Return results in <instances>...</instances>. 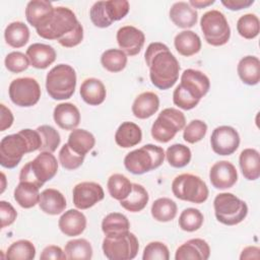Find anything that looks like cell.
Listing matches in <instances>:
<instances>
[{
    "mask_svg": "<svg viewBox=\"0 0 260 260\" xmlns=\"http://www.w3.org/2000/svg\"><path fill=\"white\" fill-rule=\"evenodd\" d=\"M144 59L149 67L150 81L155 87L166 90L177 82L180 64L167 45L159 42L149 44Z\"/></svg>",
    "mask_w": 260,
    "mask_h": 260,
    "instance_id": "1",
    "label": "cell"
},
{
    "mask_svg": "<svg viewBox=\"0 0 260 260\" xmlns=\"http://www.w3.org/2000/svg\"><path fill=\"white\" fill-rule=\"evenodd\" d=\"M42 139L37 130L22 129L17 133L6 135L0 141V165L14 169L25 153L40 150Z\"/></svg>",
    "mask_w": 260,
    "mask_h": 260,
    "instance_id": "2",
    "label": "cell"
},
{
    "mask_svg": "<svg viewBox=\"0 0 260 260\" xmlns=\"http://www.w3.org/2000/svg\"><path fill=\"white\" fill-rule=\"evenodd\" d=\"M210 88L209 78L201 71L186 69L181 75V82L173 92V102L183 110L195 108Z\"/></svg>",
    "mask_w": 260,
    "mask_h": 260,
    "instance_id": "3",
    "label": "cell"
},
{
    "mask_svg": "<svg viewBox=\"0 0 260 260\" xmlns=\"http://www.w3.org/2000/svg\"><path fill=\"white\" fill-rule=\"evenodd\" d=\"M58 172V162L52 152L41 151L31 161L25 164L19 173V182H30L41 188Z\"/></svg>",
    "mask_w": 260,
    "mask_h": 260,
    "instance_id": "4",
    "label": "cell"
},
{
    "mask_svg": "<svg viewBox=\"0 0 260 260\" xmlns=\"http://www.w3.org/2000/svg\"><path fill=\"white\" fill-rule=\"evenodd\" d=\"M165 156L162 147L149 143L127 153L124 158V166L130 173L142 175L161 166Z\"/></svg>",
    "mask_w": 260,
    "mask_h": 260,
    "instance_id": "5",
    "label": "cell"
},
{
    "mask_svg": "<svg viewBox=\"0 0 260 260\" xmlns=\"http://www.w3.org/2000/svg\"><path fill=\"white\" fill-rule=\"evenodd\" d=\"M76 87V73L68 64H58L47 74L46 89L53 100L70 99Z\"/></svg>",
    "mask_w": 260,
    "mask_h": 260,
    "instance_id": "6",
    "label": "cell"
},
{
    "mask_svg": "<svg viewBox=\"0 0 260 260\" xmlns=\"http://www.w3.org/2000/svg\"><path fill=\"white\" fill-rule=\"evenodd\" d=\"M78 20L75 13L68 7L54 8L52 15L42 25L36 28L37 34L46 40H60L74 29Z\"/></svg>",
    "mask_w": 260,
    "mask_h": 260,
    "instance_id": "7",
    "label": "cell"
},
{
    "mask_svg": "<svg viewBox=\"0 0 260 260\" xmlns=\"http://www.w3.org/2000/svg\"><path fill=\"white\" fill-rule=\"evenodd\" d=\"M216 219L225 225L242 222L248 214L247 203L233 193H219L213 200Z\"/></svg>",
    "mask_w": 260,
    "mask_h": 260,
    "instance_id": "8",
    "label": "cell"
},
{
    "mask_svg": "<svg viewBox=\"0 0 260 260\" xmlns=\"http://www.w3.org/2000/svg\"><path fill=\"white\" fill-rule=\"evenodd\" d=\"M172 192L180 200L200 204L208 198L206 183L198 176L184 173L177 176L172 182Z\"/></svg>",
    "mask_w": 260,
    "mask_h": 260,
    "instance_id": "9",
    "label": "cell"
},
{
    "mask_svg": "<svg viewBox=\"0 0 260 260\" xmlns=\"http://www.w3.org/2000/svg\"><path fill=\"white\" fill-rule=\"evenodd\" d=\"M102 249L104 255L110 260H131L138 253L139 242L131 232L106 236Z\"/></svg>",
    "mask_w": 260,
    "mask_h": 260,
    "instance_id": "10",
    "label": "cell"
},
{
    "mask_svg": "<svg viewBox=\"0 0 260 260\" xmlns=\"http://www.w3.org/2000/svg\"><path fill=\"white\" fill-rule=\"evenodd\" d=\"M200 27L207 44L219 47L231 38V27L222 12L216 9L206 11L200 19Z\"/></svg>",
    "mask_w": 260,
    "mask_h": 260,
    "instance_id": "11",
    "label": "cell"
},
{
    "mask_svg": "<svg viewBox=\"0 0 260 260\" xmlns=\"http://www.w3.org/2000/svg\"><path fill=\"white\" fill-rule=\"evenodd\" d=\"M185 126V115L175 108H167L158 114L156 120L153 122L151 126V136L158 142L167 143L172 140L179 131L183 130Z\"/></svg>",
    "mask_w": 260,
    "mask_h": 260,
    "instance_id": "12",
    "label": "cell"
},
{
    "mask_svg": "<svg viewBox=\"0 0 260 260\" xmlns=\"http://www.w3.org/2000/svg\"><path fill=\"white\" fill-rule=\"evenodd\" d=\"M129 12L127 0H108L94 2L89 11L91 22L101 28L110 26L114 21L124 18Z\"/></svg>",
    "mask_w": 260,
    "mask_h": 260,
    "instance_id": "13",
    "label": "cell"
},
{
    "mask_svg": "<svg viewBox=\"0 0 260 260\" xmlns=\"http://www.w3.org/2000/svg\"><path fill=\"white\" fill-rule=\"evenodd\" d=\"M9 98L18 107H32L41 98V87L32 77H19L13 79L8 88Z\"/></svg>",
    "mask_w": 260,
    "mask_h": 260,
    "instance_id": "14",
    "label": "cell"
},
{
    "mask_svg": "<svg viewBox=\"0 0 260 260\" xmlns=\"http://www.w3.org/2000/svg\"><path fill=\"white\" fill-rule=\"evenodd\" d=\"M212 150L218 155H231L240 145V135L232 126H218L210 136Z\"/></svg>",
    "mask_w": 260,
    "mask_h": 260,
    "instance_id": "15",
    "label": "cell"
},
{
    "mask_svg": "<svg viewBox=\"0 0 260 260\" xmlns=\"http://www.w3.org/2000/svg\"><path fill=\"white\" fill-rule=\"evenodd\" d=\"M73 203L78 209H88L105 197L103 187L95 182H81L72 191Z\"/></svg>",
    "mask_w": 260,
    "mask_h": 260,
    "instance_id": "16",
    "label": "cell"
},
{
    "mask_svg": "<svg viewBox=\"0 0 260 260\" xmlns=\"http://www.w3.org/2000/svg\"><path fill=\"white\" fill-rule=\"evenodd\" d=\"M116 39L120 49L129 56L137 55L141 51L145 42L143 31L133 25L120 27L117 31Z\"/></svg>",
    "mask_w": 260,
    "mask_h": 260,
    "instance_id": "17",
    "label": "cell"
},
{
    "mask_svg": "<svg viewBox=\"0 0 260 260\" xmlns=\"http://www.w3.org/2000/svg\"><path fill=\"white\" fill-rule=\"evenodd\" d=\"M209 180L215 189H229L238 181L237 169L228 160H219L211 167L209 171Z\"/></svg>",
    "mask_w": 260,
    "mask_h": 260,
    "instance_id": "18",
    "label": "cell"
},
{
    "mask_svg": "<svg viewBox=\"0 0 260 260\" xmlns=\"http://www.w3.org/2000/svg\"><path fill=\"white\" fill-rule=\"evenodd\" d=\"M210 256V247L203 239H191L176 250V260H207Z\"/></svg>",
    "mask_w": 260,
    "mask_h": 260,
    "instance_id": "19",
    "label": "cell"
},
{
    "mask_svg": "<svg viewBox=\"0 0 260 260\" xmlns=\"http://www.w3.org/2000/svg\"><path fill=\"white\" fill-rule=\"evenodd\" d=\"M32 67L37 69H46L56 60V51L52 46L35 43L26 49L25 54Z\"/></svg>",
    "mask_w": 260,
    "mask_h": 260,
    "instance_id": "20",
    "label": "cell"
},
{
    "mask_svg": "<svg viewBox=\"0 0 260 260\" xmlns=\"http://www.w3.org/2000/svg\"><path fill=\"white\" fill-rule=\"evenodd\" d=\"M58 226L67 237L79 236L86 228V217L77 209H69L60 216Z\"/></svg>",
    "mask_w": 260,
    "mask_h": 260,
    "instance_id": "21",
    "label": "cell"
},
{
    "mask_svg": "<svg viewBox=\"0 0 260 260\" xmlns=\"http://www.w3.org/2000/svg\"><path fill=\"white\" fill-rule=\"evenodd\" d=\"M53 118L61 129L74 130L79 125L80 112L71 103H61L55 107Z\"/></svg>",
    "mask_w": 260,
    "mask_h": 260,
    "instance_id": "22",
    "label": "cell"
},
{
    "mask_svg": "<svg viewBox=\"0 0 260 260\" xmlns=\"http://www.w3.org/2000/svg\"><path fill=\"white\" fill-rule=\"evenodd\" d=\"M171 20L181 28H189L196 24L198 13L188 2L179 1L172 5L170 9Z\"/></svg>",
    "mask_w": 260,
    "mask_h": 260,
    "instance_id": "23",
    "label": "cell"
},
{
    "mask_svg": "<svg viewBox=\"0 0 260 260\" xmlns=\"http://www.w3.org/2000/svg\"><path fill=\"white\" fill-rule=\"evenodd\" d=\"M159 108L158 95L152 91H144L136 96L132 104V113L138 119L153 116Z\"/></svg>",
    "mask_w": 260,
    "mask_h": 260,
    "instance_id": "24",
    "label": "cell"
},
{
    "mask_svg": "<svg viewBox=\"0 0 260 260\" xmlns=\"http://www.w3.org/2000/svg\"><path fill=\"white\" fill-rule=\"evenodd\" d=\"M54 8L52 3L46 0H31L25 7L27 22L35 28L46 22L52 15Z\"/></svg>",
    "mask_w": 260,
    "mask_h": 260,
    "instance_id": "25",
    "label": "cell"
},
{
    "mask_svg": "<svg viewBox=\"0 0 260 260\" xmlns=\"http://www.w3.org/2000/svg\"><path fill=\"white\" fill-rule=\"evenodd\" d=\"M39 206L45 213L57 215L65 210L67 203L64 195L59 190L48 188L41 192Z\"/></svg>",
    "mask_w": 260,
    "mask_h": 260,
    "instance_id": "26",
    "label": "cell"
},
{
    "mask_svg": "<svg viewBox=\"0 0 260 260\" xmlns=\"http://www.w3.org/2000/svg\"><path fill=\"white\" fill-rule=\"evenodd\" d=\"M80 96L89 106H99L104 103L107 90L104 83L98 78H86L80 85Z\"/></svg>",
    "mask_w": 260,
    "mask_h": 260,
    "instance_id": "27",
    "label": "cell"
},
{
    "mask_svg": "<svg viewBox=\"0 0 260 260\" xmlns=\"http://www.w3.org/2000/svg\"><path fill=\"white\" fill-rule=\"evenodd\" d=\"M142 140V131L140 127L133 122H123L115 133L116 143L123 148H129L137 145Z\"/></svg>",
    "mask_w": 260,
    "mask_h": 260,
    "instance_id": "28",
    "label": "cell"
},
{
    "mask_svg": "<svg viewBox=\"0 0 260 260\" xmlns=\"http://www.w3.org/2000/svg\"><path fill=\"white\" fill-rule=\"evenodd\" d=\"M239 165L245 179L255 181L260 177V156L258 150L245 148L240 153Z\"/></svg>",
    "mask_w": 260,
    "mask_h": 260,
    "instance_id": "29",
    "label": "cell"
},
{
    "mask_svg": "<svg viewBox=\"0 0 260 260\" xmlns=\"http://www.w3.org/2000/svg\"><path fill=\"white\" fill-rule=\"evenodd\" d=\"M241 80L248 85H255L260 81V61L256 56L242 58L237 66Z\"/></svg>",
    "mask_w": 260,
    "mask_h": 260,
    "instance_id": "30",
    "label": "cell"
},
{
    "mask_svg": "<svg viewBox=\"0 0 260 260\" xmlns=\"http://www.w3.org/2000/svg\"><path fill=\"white\" fill-rule=\"evenodd\" d=\"M174 45L180 55L190 57L200 51L201 40L196 32L187 29L176 35Z\"/></svg>",
    "mask_w": 260,
    "mask_h": 260,
    "instance_id": "31",
    "label": "cell"
},
{
    "mask_svg": "<svg viewBox=\"0 0 260 260\" xmlns=\"http://www.w3.org/2000/svg\"><path fill=\"white\" fill-rule=\"evenodd\" d=\"M39 189L30 182H19L13 192L14 200L22 208H31L39 204L41 196Z\"/></svg>",
    "mask_w": 260,
    "mask_h": 260,
    "instance_id": "32",
    "label": "cell"
},
{
    "mask_svg": "<svg viewBox=\"0 0 260 260\" xmlns=\"http://www.w3.org/2000/svg\"><path fill=\"white\" fill-rule=\"evenodd\" d=\"M67 144L78 154L85 155L95 144L94 136L87 130L74 129L68 136Z\"/></svg>",
    "mask_w": 260,
    "mask_h": 260,
    "instance_id": "33",
    "label": "cell"
},
{
    "mask_svg": "<svg viewBox=\"0 0 260 260\" xmlns=\"http://www.w3.org/2000/svg\"><path fill=\"white\" fill-rule=\"evenodd\" d=\"M149 200V195L146 189L137 183L132 184L131 193L123 200L120 205L130 212H139L145 208Z\"/></svg>",
    "mask_w": 260,
    "mask_h": 260,
    "instance_id": "34",
    "label": "cell"
},
{
    "mask_svg": "<svg viewBox=\"0 0 260 260\" xmlns=\"http://www.w3.org/2000/svg\"><path fill=\"white\" fill-rule=\"evenodd\" d=\"M6 44L12 48H21L29 40V29L22 21H13L9 23L4 30Z\"/></svg>",
    "mask_w": 260,
    "mask_h": 260,
    "instance_id": "35",
    "label": "cell"
},
{
    "mask_svg": "<svg viewBox=\"0 0 260 260\" xmlns=\"http://www.w3.org/2000/svg\"><path fill=\"white\" fill-rule=\"evenodd\" d=\"M177 204L168 197L156 199L151 205L152 217L160 222H168L173 220L177 215Z\"/></svg>",
    "mask_w": 260,
    "mask_h": 260,
    "instance_id": "36",
    "label": "cell"
},
{
    "mask_svg": "<svg viewBox=\"0 0 260 260\" xmlns=\"http://www.w3.org/2000/svg\"><path fill=\"white\" fill-rule=\"evenodd\" d=\"M109 194L116 200L125 199L132 191V183L122 174H113L107 182Z\"/></svg>",
    "mask_w": 260,
    "mask_h": 260,
    "instance_id": "37",
    "label": "cell"
},
{
    "mask_svg": "<svg viewBox=\"0 0 260 260\" xmlns=\"http://www.w3.org/2000/svg\"><path fill=\"white\" fill-rule=\"evenodd\" d=\"M130 222L126 215L119 212H111L102 221V231L106 236L128 232Z\"/></svg>",
    "mask_w": 260,
    "mask_h": 260,
    "instance_id": "38",
    "label": "cell"
},
{
    "mask_svg": "<svg viewBox=\"0 0 260 260\" xmlns=\"http://www.w3.org/2000/svg\"><path fill=\"white\" fill-rule=\"evenodd\" d=\"M64 252L67 259L89 260L92 257V247L85 239H73L66 243Z\"/></svg>",
    "mask_w": 260,
    "mask_h": 260,
    "instance_id": "39",
    "label": "cell"
},
{
    "mask_svg": "<svg viewBox=\"0 0 260 260\" xmlns=\"http://www.w3.org/2000/svg\"><path fill=\"white\" fill-rule=\"evenodd\" d=\"M101 63L110 72H120L127 65V55L121 49H109L102 54Z\"/></svg>",
    "mask_w": 260,
    "mask_h": 260,
    "instance_id": "40",
    "label": "cell"
},
{
    "mask_svg": "<svg viewBox=\"0 0 260 260\" xmlns=\"http://www.w3.org/2000/svg\"><path fill=\"white\" fill-rule=\"evenodd\" d=\"M191 150L182 143H175L167 148L166 157L169 165L173 168H184L191 160Z\"/></svg>",
    "mask_w": 260,
    "mask_h": 260,
    "instance_id": "41",
    "label": "cell"
},
{
    "mask_svg": "<svg viewBox=\"0 0 260 260\" xmlns=\"http://www.w3.org/2000/svg\"><path fill=\"white\" fill-rule=\"evenodd\" d=\"M36 257V247L28 240H18L12 243L6 252L9 260H32Z\"/></svg>",
    "mask_w": 260,
    "mask_h": 260,
    "instance_id": "42",
    "label": "cell"
},
{
    "mask_svg": "<svg viewBox=\"0 0 260 260\" xmlns=\"http://www.w3.org/2000/svg\"><path fill=\"white\" fill-rule=\"evenodd\" d=\"M237 30L239 35L247 40H252L259 35L260 21L256 14L246 13L237 21Z\"/></svg>",
    "mask_w": 260,
    "mask_h": 260,
    "instance_id": "43",
    "label": "cell"
},
{
    "mask_svg": "<svg viewBox=\"0 0 260 260\" xmlns=\"http://www.w3.org/2000/svg\"><path fill=\"white\" fill-rule=\"evenodd\" d=\"M204 221V216L197 208L189 207L184 209L179 216V226L185 232H195L201 228Z\"/></svg>",
    "mask_w": 260,
    "mask_h": 260,
    "instance_id": "44",
    "label": "cell"
},
{
    "mask_svg": "<svg viewBox=\"0 0 260 260\" xmlns=\"http://www.w3.org/2000/svg\"><path fill=\"white\" fill-rule=\"evenodd\" d=\"M36 130L40 133L42 139V145L40 147V150L54 152L61 142L59 132L50 125H41Z\"/></svg>",
    "mask_w": 260,
    "mask_h": 260,
    "instance_id": "45",
    "label": "cell"
},
{
    "mask_svg": "<svg viewBox=\"0 0 260 260\" xmlns=\"http://www.w3.org/2000/svg\"><path fill=\"white\" fill-rule=\"evenodd\" d=\"M207 132V125L199 119L192 120L184 127L183 138L188 143H196L203 139Z\"/></svg>",
    "mask_w": 260,
    "mask_h": 260,
    "instance_id": "46",
    "label": "cell"
},
{
    "mask_svg": "<svg viewBox=\"0 0 260 260\" xmlns=\"http://www.w3.org/2000/svg\"><path fill=\"white\" fill-rule=\"evenodd\" d=\"M59 162L61 166L66 170H76L78 169L84 160L85 155L78 154L75 151H73L67 143H65L60 151H59Z\"/></svg>",
    "mask_w": 260,
    "mask_h": 260,
    "instance_id": "47",
    "label": "cell"
},
{
    "mask_svg": "<svg viewBox=\"0 0 260 260\" xmlns=\"http://www.w3.org/2000/svg\"><path fill=\"white\" fill-rule=\"evenodd\" d=\"M5 67L12 73H20L29 66V60L26 55L21 52H11L6 55L4 60Z\"/></svg>",
    "mask_w": 260,
    "mask_h": 260,
    "instance_id": "48",
    "label": "cell"
},
{
    "mask_svg": "<svg viewBox=\"0 0 260 260\" xmlns=\"http://www.w3.org/2000/svg\"><path fill=\"white\" fill-rule=\"evenodd\" d=\"M143 260H169L170 251L168 247L161 242H150L148 243L142 254Z\"/></svg>",
    "mask_w": 260,
    "mask_h": 260,
    "instance_id": "49",
    "label": "cell"
},
{
    "mask_svg": "<svg viewBox=\"0 0 260 260\" xmlns=\"http://www.w3.org/2000/svg\"><path fill=\"white\" fill-rule=\"evenodd\" d=\"M82 40H83V27L81 23L78 21L74 29L70 31L68 35H66L65 37H63L62 39L58 40V43L65 48H72L79 45Z\"/></svg>",
    "mask_w": 260,
    "mask_h": 260,
    "instance_id": "50",
    "label": "cell"
},
{
    "mask_svg": "<svg viewBox=\"0 0 260 260\" xmlns=\"http://www.w3.org/2000/svg\"><path fill=\"white\" fill-rule=\"evenodd\" d=\"M17 216V212L14 207L7 201H0V217H1V229H4L12 224Z\"/></svg>",
    "mask_w": 260,
    "mask_h": 260,
    "instance_id": "51",
    "label": "cell"
},
{
    "mask_svg": "<svg viewBox=\"0 0 260 260\" xmlns=\"http://www.w3.org/2000/svg\"><path fill=\"white\" fill-rule=\"evenodd\" d=\"M41 260H65L67 259L65 252L56 245H50L44 248L40 255Z\"/></svg>",
    "mask_w": 260,
    "mask_h": 260,
    "instance_id": "52",
    "label": "cell"
},
{
    "mask_svg": "<svg viewBox=\"0 0 260 260\" xmlns=\"http://www.w3.org/2000/svg\"><path fill=\"white\" fill-rule=\"evenodd\" d=\"M1 118H0V131H5L10 128L13 124V114L12 112L3 104L0 105Z\"/></svg>",
    "mask_w": 260,
    "mask_h": 260,
    "instance_id": "53",
    "label": "cell"
},
{
    "mask_svg": "<svg viewBox=\"0 0 260 260\" xmlns=\"http://www.w3.org/2000/svg\"><path fill=\"white\" fill-rule=\"evenodd\" d=\"M254 3V0H221V4L230 10H241L248 8Z\"/></svg>",
    "mask_w": 260,
    "mask_h": 260,
    "instance_id": "54",
    "label": "cell"
},
{
    "mask_svg": "<svg viewBox=\"0 0 260 260\" xmlns=\"http://www.w3.org/2000/svg\"><path fill=\"white\" fill-rule=\"evenodd\" d=\"M260 258V249L255 246H248L246 247L241 255L240 259L245 260V259H259Z\"/></svg>",
    "mask_w": 260,
    "mask_h": 260,
    "instance_id": "55",
    "label": "cell"
},
{
    "mask_svg": "<svg viewBox=\"0 0 260 260\" xmlns=\"http://www.w3.org/2000/svg\"><path fill=\"white\" fill-rule=\"evenodd\" d=\"M193 8H205L214 3V0H190L188 2Z\"/></svg>",
    "mask_w": 260,
    "mask_h": 260,
    "instance_id": "56",
    "label": "cell"
},
{
    "mask_svg": "<svg viewBox=\"0 0 260 260\" xmlns=\"http://www.w3.org/2000/svg\"><path fill=\"white\" fill-rule=\"evenodd\" d=\"M1 177H2V189H1V193L4 191V189H5V175L2 173L1 174Z\"/></svg>",
    "mask_w": 260,
    "mask_h": 260,
    "instance_id": "57",
    "label": "cell"
}]
</instances>
